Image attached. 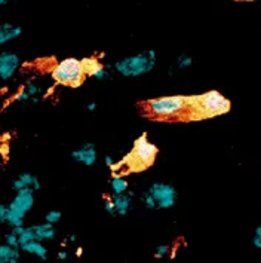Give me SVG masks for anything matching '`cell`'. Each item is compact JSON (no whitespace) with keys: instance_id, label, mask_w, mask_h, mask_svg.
Listing matches in <instances>:
<instances>
[{"instance_id":"cell-15","label":"cell","mask_w":261,"mask_h":263,"mask_svg":"<svg viewBox=\"0 0 261 263\" xmlns=\"http://www.w3.org/2000/svg\"><path fill=\"white\" fill-rule=\"evenodd\" d=\"M19 250L21 249H15L9 244H3L0 246V263H18L19 262Z\"/></svg>"},{"instance_id":"cell-26","label":"cell","mask_w":261,"mask_h":263,"mask_svg":"<svg viewBox=\"0 0 261 263\" xmlns=\"http://www.w3.org/2000/svg\"><path fill=\"white\" fill-rule=\"evenodd\" d=\"M92 78H95L96 81H104L106 78H109V71L106 70L104 66H101V67L94 73V76H92Z\"/></svg>"},{"instance_id":"cell-34","label":"cell","mask_w":261,"mask_h":263,"mask_svg":"<svg viewBox=\"0 0 261 263\" xmlns=\"http://www.w3.org/2000/svg\"><path fill=\"white\" fill-rule=\"evenodd\" d=\"M82 253H83L82 247H77V250H76V256H77V257H81V256H82Z\"/></svg>"},{"instance_id":"cell-24","label":"cell","mask_w":261,"mask_h":263,"mask_svg":"<svg viewBox=\"0 0 261 263\" xmlns=\"http://www.w3.org/2000/svg\"><path fill=\"white\" fill-rule=\"evenodd\" d=\"M26 89H27V92L31 96V98L34 100V101H37V98H36V96L41 92V88L36 85V83H33V82H28L27 83V86H26Z\"/></svg>"},{"instance_id":"cell-28","label":"cell","mask_w":261,"mask_h":263,"mask_svg":"<svg viewBox=\"0 0 261 263\" xmlns=\"http://www.w3.org/2000/svg\"><path fill=\"white\" fill-rule=\"evenodd\" d=\"M8 211H9V205L0 204V223H6V217H8Z\"/></svg>"},{"instance_id":"cell-27","label":"cell","mask_w":261,"mask_h":263,"mask_svg":"<svg viewBox=\"0 0 261 263\" xmlns=\"http://www.w3.org/2000/svg\"><path fill=\"white\" fill-rule=\"evenodd\" d=\"M252 244H254V247H255V249L261 250V224L257 228V229H255V232H254Z\"/></svg>"},{"instance_id":"cell-32","label":"cell","mask_w":261,"mask_h":263,"mask_svg":"<svg viewBox=\"0 0 261 263\" xmlns=\"http://www.w3.org/2000/svg\"><path fill=\"white\" fill-rule=\"evenodd\" d=\"M86 109H88V110H89V111H95V109H96V103H95V101H91V103H89V104L86 106Z\"/></svg>"},{"instance_id":"cell-14","label":"cell","mask_w":261,"mask_h":263,"mask_svg":"<svg viewBox=\"0 0 261 263\" xmlns=\"http://www.w3.org/2000/svg\"><path fill=\"white\" fill-rule=\"evenodd\" d=\"M34 232H36V239L39 241H51L56 236V229L54 228L52 223H42V224H36L33 226Z\"/></svg>"},{"instance_id":"cell-4","label":"cell","mask_w":261,"mask_h":263,"mask_svg":"<svg viewBox=\"0 0 261 263\" xmlns=\"http://www.w3.org/2000/svg\"><path fill=\"white\" fill-rule=\"evenodd\" d=\"M177 189L165 181H156L141 195V202L149 210H169L177 204Z\"/></svg>"},{"instance_id":"cell-19","label":"cell","mask_w":261,"mask_h":263,"mask_svg":"<svg viewBox=\"0 0 261 263\" xmlns=\"http://www.w3.org/2000/svg\"><path fill=\"white\" fill-rule=\"evenodd\" d=\"M61 217H63V214H61V211H56V210H52V211H48L46 214H45V220L48 223H52V224H55L61 220Z\"/></svg>"},{"instance_id":"cell-20","label":"cell","mask_w":261,"mask_h":263,"mask_svg":"<svg viewBox=\"0 0 261 263\" xmlns=\"http://www.w3.org/2000/svg\"><path fill=\"white\" fill-rule=\"evenodd\" d=\"M192 64L193 58L190 55H186V54L179 55L178 60H177V66L179 69H189V67H192Z\"/></svg>"},{"instance_id":"cell-9","label":"cell","mask_w":261,"mask_h":263,"mask_svg":"<svg viewBox=\"0 0 261 263\" xmlns=\"http://www.w3.org/2000/svg\"><path fill=\"white\" fill-rule=\"evenodd\" d=\"M71 159L79 164H83L85 166H92L98 159L95 144H92V143L82 144L81 147H77L76 151L71 152Z\"/></svg>"},{"instance_id":"cell-5","label":"cell","mask_w":261,"mask_h":263,"mask_svg":"<svg viewBox=\"0 0 261 263\" xmlns=\"http://www.w3.org/2000/svg\"><path fill=\"white\" fill-rule=\"evenodd\" d=\"M146 111L154 118H179L187 113V97L186 96H168L149 100L146 104Z\"/></svg>"},{"instance_id":"cell-29","label":"cell","mask_w":261,"mask_h":263,"mask_svg":"<svg viewBox=\"0 0 261 263\" xmlns=\"http://www.w3.org/2000/svg\"><path fill=\"white\" fill-rule=\"evenodd\" d=\"M9 152H11V149H9V144L3 141V143L0 144V156H3V158H8V156H9Z\"/></svg>"},{"instance_id":"cell-21","label":"cell","mask_w":261,"mask_h":263,"mask_svg":"<svg viewBox=\"0 0 261 263\" xmlns=\"http://www.w3.org/2000/svg\"><path fill=\"white\" fill-rule=\"evenodd\" d=\"M5 241H6V244L12 246V247H15V249H21L19 236L16 235L15 232H11V234H8V235L5 236Z\"/></svg>"},{"instance_id":"cell-25","label":"cell","mask_w":261,"mask_h":263,"mask_svg":"<svg viewBox=\"0 0 261 263\" xmlns=\"http://www.w3.org/2000/svg\"><path fill=\"white\" fill-rule=\"evenodd\" d=\"M30 98H31V96L28 94L27 89L24 88V89H21L19 92H16V96L14 97V101H16V103H26Z\"/></svg>"},{"instance_id":"cell-35","label":"cell","mask_w":261,"mask_h":263,"mask_svg":"<svg viewBox=\"0 0 261 263\" xmlns=\"http://www.w3.org/2000/svg\"><path fill=\"white\" fill-rule=\"evenodd\" d=\"M8 3V0H0V6H5Z\"/></svg>"},{"instance_id":"cell-7","label":"cell","mask_w":261,"mask_h":263,"mask_svg":"<svg viewBox=\"0 0 261 263\" xmlns=\"http://www.w3.org/2000/svg\"><path fill=\"white\" fill-rule=\"evenodd\" d=\"M8 211V217H6V224L9 226H24V219L27 216V213L34 205V189L31 187H24L21 191H18L15 198L12 199Z\"/></svg>"},{"instance_id":"cell-3","label":"cell","mask_w":261,"mask_h":263,"mask_svg":"<svg viewBox=\"0 0 261 263\" xmlns=\"http://www.w3.org/2000/svg\"><path fill=\"white\" fill-rule=\"evenodd\" d=\"M157 57L153 49L138 52L135 55L125 57L114 63V70L124 78H139L150 73L156 67Z\"/></svg>"},{"instance_id":"cell-23","label":"cell","mask_w":261,"mask_h":263,"mask_svg":"<svg viewBox=\"0 0 261 263\" xmlns=\"http://www.w3.org/2000/svg\"><path fill=\"white\" fill-rule=\"evenodd\" d=\"M154 256L157 257V259H164L166 256H169V246H166V244H160L156 251H154Z\"/></svg>"},{"instance_id":"cell-11","label":"cell","mask_w":261,"mask_h":263,"mask_svg":"<svg viewBox=\"0 0 261 263\" xmlns=\"http://www.w3.org/2000/svg\"><path fill=\"white\" fill-rule=\"evenodd\" d=\"M12 187H14L15 192H18V191H21V189H24V187H31V189H34V191L37 192V191H41L42 189V184L41 180H39L36 176H33L31 173H23V174H19V177L12 183Z\"/></svg>"},{"instance_id":"cell-6","label":"cell","mask_w":261,"mask_h":263,"mask_svg":"<svg viewBox=\"0 0 261 263\" xmlns=\"http://www.w3.org/2000/svg\"><path fill=\"white\" fill-rule=\"evenodd\" d=\"M85 71L82 69V63L77 58H66L59 61L52 69V79L59 85H66L71 88H79L85 82Z\"/></svg>"},{"instance_id":"cell-31","label":"cell","mask_w":261,"mask_h":263,"mask_svg":"<svg viewBox=\"0 0 261 263\" xmlns=\"http://www.w3.org/2000/svg\"><path fill=\"white\" fill-rule=\"evenodd\" d=\"M67 242H76V235H69L66 239H64V242H63V244L66 246Z\"/></svg>"},{"instance_id":"cell-30","label":"cell","mask_w":261,"mask_h":263,"mask_svg":"<svg viewBox=\"0 0 261 263\" xmlns=\"http://www.w3.org/2000/svg\"><path fill=\"white\" fill-rule=\"evenodd\" d=\"M56 257H58L59 260H67V259H69V253H67V251H59V253L56 254Z\"/></svg>"},{"instance_id":"cell-17","label":"cell","mask_w":261,"mask_h":263,"mask_svg":"<svg viewBox=\"0 0 261 263\" xmlns=\"http://www.w3.org/2000/svg\"><path fill=\"white\" fill-rule=\"evenodd\" d=\"M110 187L113 194H125L129 189V183H128V180L125 177L116 174L110 180Z\"/></svg>"},{"instance_id":"cell-10","label":"cell","mask_w":261,"mask_h":263,"mask_svg":"<svg viewBox=\"0 0 261 263\" xmlns=\"http://www.w3.org/2000/svg\"><path fill=\"white\" fill-rule=\"evenodd\" d=\"M132 198H134V194H128V192H125V194L111 195V199H113V202H114V205H116L117 216L124 217V216H126V214L131 211V208H132V201H134Z\"/></svg>"},{"instance_id":"cell-2","label":"cell","mask_w":261,"mask_h":263,"mask_svg":"<svg viewBox=\"0 0 261 263\" xmlns=\"http://www.w3.org/2000/svg\"><path fill=\"white\" fill-rule=\"evenodd\" d=\"M157 152H159L157 146L149 141L147 134H143L134 141L131 152L126 153L122 158V161L119 162V170L122 166H126L128 170H132V171L146 170V168L153 165V162L157 156Z\"/></svg>"},{"instance_id":"cell-33","label":"cell","mask_w":261,"mask_h":263,"mask_svg":"<svg viewBox=\"0 0 261 263\" xmlns=\"http://www.w3.org/2000/svg\"><path fill=\"white\" fill-rule=\"evenodd\" d=\"M11 139H12V136H11L9 133H5V134L2 136V141H5V143H8Z\"/></svg>"},{"instance_id":"cell-36","label":"cell","mask_w":261,"mask_h":263,"mask_svg":"<svg viewBox=\"0 0 261 263\" xmlns=\"http://www.w3.org/2000/svg\"><path fill=\"white\" fill-rule=\"evenodd\" d=\"M240 2H247V3H249V2H257V0H240Z\"/></svg>"},{"instance_id":"cell-8","label":"cell","mask_w":261,"mask_h":263,"mask_svg":"<svg viewBox=\"0 0 261 263\" xmlns=\"http://www.w3.org/2000/svg\"><path fill=\"white\" fill-rule=\"evenodd\" d=\"M19 57L15 52L5 51L0 54V79L2 81H9L14 78L16 70L19 67Z\"/></svg>"},{"instance_id":"cell-1","label":"cell","mask_w":261,"mask_h":263,"mask_svg":"<svg viewBox=\"0 0 261 263\" xmlns=\"http://www.w3.org/2000/svg\"><path fill=\"white\" fill-rule=\"evenodd\" d=\"M232 109L230 100L223 96L220 91H208L204 94L187 96V119L202 121L209 118H217L229 113Z\"/></svg>"},{"instance_id":"cell-22","label":"cell","mask_w":261,"mask_h":263,"mask_svg":"<svg viewBox=\"0 0 261 263\" xmlns=\"http://www.w3.org/2000/svg\"><path fill=\"white\" fill-rule=\"evenodd\" d=\"M104 210L107 211V214H109V216H117L116 205H114V202H113L111 196L110 198H106V199H104Z\"/></svg>"},{"instance_id":"cell-13","label":"cell","mask_w":261,"mask_h":263,"mask_svg":"<svg viewBox=\"0 0 261 263\" xmlns=\"http://www.w3.org/2000/svg\"><path fill=\"white\" fill-rule=\"evenodd\" d=\"M21 250L24 253L37 256L41 260H46L48 259V249L42 244V241H39V239H31V241H27V242L21 244Z\"/></svg>"},{"instance_id":"cell-16","label":"cell","mask_w":261,"mask_h":263,"mask_svg":"<svg viewBox=\"0 0 261 263\" xmlns=\"http://www.w3.org/2000/svg\"><path fill=\"white\" fill-rule=\"evenodd\" d=\"M81 63H82V69L86 76H94L96 70L103 66L99 58H96V57H85L81 60Z\"/></svg>"},{"instance_id":"cell-18","label":"cell","mask_w":261,"mask_h":263,"mask_svg":"<svg viewBox=\"0 0 261 263\" xmlns=\"http://www.w3.org/2000/svg\"><path fill=\"white\" fill-rule=\"evenodd\" d=\"M31 239H36V232H34L33 226H30V228H26V226H24L23 232L19 234V242L24 244V242H27V241H31Z\"/></svg>"},{"instance_id":"cell-12","label":"cell","mask_w":261,"mask_h":263,"mask_svg":"<svg viewBox=\"0 0 261 263\" xmlns=\"http://www.w3.org/2000/svg\"><path fill=\"white\" fill-rule=\"evenodd\" d=\"M23 34V28L19 26H14L9 23L0 24V45H5L8 42L18 39Z\"/></svg>"}]
</instances>
